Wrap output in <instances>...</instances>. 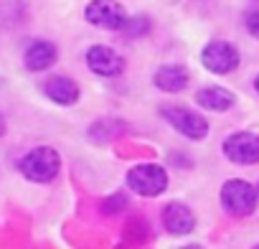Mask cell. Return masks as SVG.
Wrapping results in <instances>:
<instances>
[{
	"mask_svg": "<svg viewBox=\"0 0 259 249\" xmlns=\"http://www.w3.org/2000/svg\"><path fill=\"white\" fill-rule=\"evenodd\" d=\"M61 168V158L54 148H33L31 153H26L18 163V171L23 173V178L33 181V183H49L59 176Z\"/></svg>",
	"mask_w": 259,
	"mask_h": 249,
	"instance_id": "6da1fadb",
	"label": "cell"
},
{
	"mask_svg": "<svg viewBox=\"0 0 259 249\" xmlns=\"http://www.w3.org/2000/svg\"><path fill=\"white\" fill-rule=\"evenodd\" d=\"M127 183L140 196H160L168 188V173L160 165L145 163V165H138L127 173Z\"/></svg>",
	"mask_w": 259,
	"mask_h": 249,
	"instance_id": "7a4b0ae2",
	"label": "cell"
},
{
	"mask_svg": "<svg viewBox=\"0 0 259 249\" xmlns=\"http://www.w3.org/2000/svg\"><path fill=\"white\" fill-rule=\"evenodd\" d=\"M221 201L234 216H249L256 209V191L246 181H226L221 188Z\"/></svg>",
	"mask_w": 259,
	"mask_h": 249,
	"instance_id": "3957f363",
	"label": "cell"
},
{
	"mask_svg": "<svg viewBox=\"0 0 259 249\" xmlns=\"http://www.w3.org/2000/svg\"><path fill=\"white\" fill-rule=\"evenodd\" d=\"M163 117L181 135H186L191 140H203L208 135V122L201 114H196L186 107H163Z\"/></svg>",
	"mask_w": 259,
	"mask_h": 249,
	"instance_id": "277c9868",
	"label": "cell"
},
{
	"mask_svg": "<svg viewBox=\"0 0 259 249\" xmlns=\"http://www.w3.org/2000/svg\"><path fill=\"white\" fill-rule=\"evenodd\" d=\"M201 61H203V66H206L208 71H213V74H229V71H234V69L239 66V54H236V49H234L231 44H226V41H213V44H208V46L203 49Z\"/></svg>",
	"mask_w": 259,
	"mask_h": 249,
	"instance_id": "5b68a950",
	"label": "cell"
},
{
	"mask_svg": "<svg viewBox=\"0 0 259 249\" xmlns=\"http://www.w3.org/2000/svg\"><path fill=\"white\" fill-rule=\"evenodd\" d=\"M87 21L99 28H124L127 18L117 0H92L87 6Z\"/></svg>",
	"mask_w": 259,
	"mask_h": 249,
	"instance_id": "8992f818",
	"label": "cell"
},
{
	"mask_svg": "<svg viewBox=\"0 0 259 249\" xmlns=\"http://www.w3.org/2000/svg\"><path fill=\"white\" fill-rule=\"evenodd\" d=\"M224 153H226V158L231 163L251 165V163L259 160V135H254V133H236V135L226 138Z\"/></svg>",
	"mask_w": 259,
	"mask_h": 249,
	"instance_id": "52a82bcc",
	"label": "cell"
},
{
	"mask_svg": "<svg viewBox=\"0 0 259 249\" xmlns=\"http://www.w3.org/2000/svg\"><path fill=\"white\" fill-rule=\"evenodd\" d=\"M87 66L99 76H119L124 69V61L109 46H92L87 51Z\"/></svg>",
	"mask_w": 259,
	"mask_h": 249,
	"instance_id": "ba28073f",
	"label": "cell"
},
{
	"mask_svg": "<svg viewBox=\"0 0 259 249\" xmlns=\"http://www.w3.org/2000/svg\"><path fill=\"white\" fill-rule=\"evenodd\" d=\"M44 92L56 104H74L79 99V87L69 76H49L46 84H44Z\"/></svg>",
	"mask_w": 259,
	"mask_h": 249,
	"instance_id": "9c48e42d",
	"label": "cell"
},
{
	"mask_svg": "<svg viewBox=\"0 0 259 249\" xmlns=\"http://www.w3.org/2000/svg\"><path fill=\"white\" fill-rule=\"evenodd\" d=\"M163 224H165V229L170 231V234H176V236H183V234H188L191 229H193V214L183 206V203H170V206H165V211H163Z\"/></svg>",
	"mask_w": 259,
	"mask_h": 249,
	"instance_id": "30bf717a",
	"label": "cell"
},
{
	"mask_svg": "<svg viewBox=\"0 0 259 249\" xmlns=\"http://www.w3.org/2000/svg\"><path fill=\"white\" fill-rule=\"evenodd\" d=\"M54 61H56V46L49 44V41H36V44H31L28 51H26V66H28L31 71H44V69H49Z\"/></svg>",
	"mask_w": 259,
	"mask_h": 249,
	"instance_id": "8fae6325",
	"label": "cell"
},
{
	"mask_svg": "<svg viewBox=\"0 0 259 249\" xmlns=\"http://www.w3.org/2000/svg\"><path fill=\"white\" fill-rule=\"evenodd\" d=\"M196 102L206 109H213V112H224L234 104V94L229 89H221V87H206V89H198L196 94Z\"/></svg>",
	"mask_w": 259,
	"mask_h": 249,
	"instance_id": "7c38bea8",
	"label": "cell"
},
{
	"mask_svg": "<svg viewBox=\"0 0 259 249\" xmlns=\"http://www.w3.org/2000/svg\"><path fill=\"white\" fill-rule=\"evenodd\" d=\"M188 84V74L181 66H163L155 74V87H160L163 92H181Z\"/></svg>",
	"mask_w": 259,
	"mask_h": 249,
	"instance_id": "4fadbf2b",
	"label": "cell"
},
{
	"mask_svg": "<svg viewBox=\"0 0 259 249\" xmlns=\"http://www.w3.org/2000/svg\"><path fill=\"white\" fill-rule=\"evenodd\" d=\"M246 28H249V33H251L254 38H259V11H256V13H249Z\"/></svg>",
	"mask_w": 259,
	"mask_h": 249,
	"instance_id": "5bb4252c",
	"label": "cell"
},
{
	"mask_svg": "<svg viewBox=\"0 0 259 249\" xmlns=\"http://www.w3.org/2000/svg\"><path fill=\"white\" fill-rule=\"evenodd\" d=\"M6 133V122H3V117H0V135Z\"/></svg>",
	"mask_w": 259,
	"mask_h": 249,
	"instance_id": "9a60e30c",
	"label": "cell"
},
{
	"mask_svg": "<svg viewBox=\"0 0 259 249\" xmlns=\"http://www.w3.org/2000/svg\"><path fill=\"white\" fill-rule=\"evenodd\" d=\"M254 89H256V92H259V76H256V81H254Z\"/></svg>",
	"mask_w": 259,
	"mask_h": 249,
	"instance_id": "2e32d148",
	"label": "cell"
}]
</instances>
